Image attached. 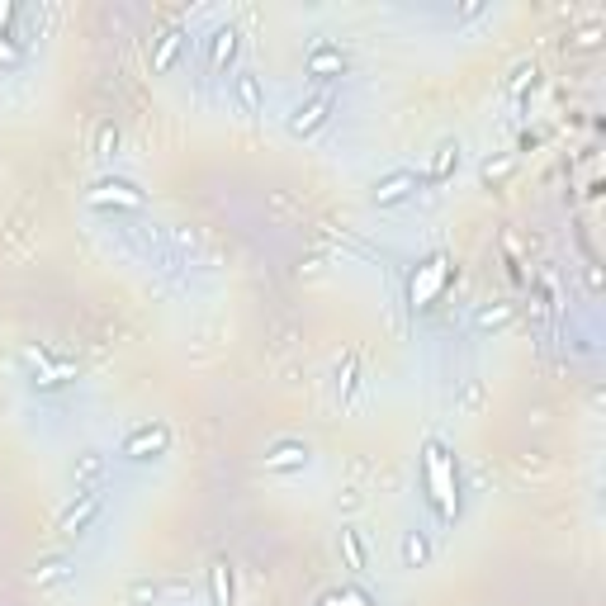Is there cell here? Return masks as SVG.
<instances>
[{"label":"cell","mask_w":606,"mask_h":606,"mask_svg":"<svg viewBox=\"0 0 606 606\" xmlns=\"http://www.w3.org/2000/svg\"><path fill=\"white\" fill-rule=\"evenodd\" d=\"M337 105H341L337 86H318L313 95H308V100H299V105L289 109L285 128L294 133V138H313V133H322V128L332 124V114H337Z\"/></svg>","instance_id":"7a4b0ae2"},{"label":"cell","mask_w":606,"mask_h":606,"mask_svg":"<svg viewBox=\"0 0 606 606\" xmlns=\"http://www.w3.org/2000/svg\"><path fill=\"white\" fill-rule=\"evenodd\" d=\"M308 460H313L308 441H275V446L266 450L270 474H299V469H308Z\"/></svg>","instance_id":"30bf717a"},{"label":"cell","mask_w":606,"mask_h":606,"mask_svg":"<svg viewBox=\"0 0 606 606\" xmlns=\"http://www.w3.org/2000/svg\"><path fill=\"white\" fill-rule=\"evenodd\" d=\"M483 10H488V5H479V0H474V5H464V10H460V15H455V19H479Z\"/></svg>","instance_id":"d4e9b609"},{"label":"cell","mask_w":606,"mask_h":606,"mask_svg":"<svg viewBox=\"0 0 606 606\" xmlns=\"http://www.w3.org/2000/svg\"><path fill=\"white\" fill-rule=\"evenodd\" d=\"M512 318V308L507 303H493V308H479V327L483 332H493V327H502V322Z\"/></svg>","instance_id":"7402d4cb"},{"label":"cell","mask_w":606,"mask_h":606,"mask_svg":"<svg viewBox=\"0 0 606 606\" xmlns=\"http://www.w3.org/2000/svg\"><path fill=\"white\" fill-rule=\"evenodd\" d=\"M398 559H403V569H427V564H431V540H427V531H408V535H403V545H398Z\"/></svg>","instance_id":"9a60e30c"},{"label":"cell","mask_w":606,"mask_h":606,"mask_svg":"<svg viewBox=\"0 0 606 606\" xmlns=\"http://www.w3.org/2000/svg\"><path fill=\"white\" fill-rule=\"evenodd\" d=\"M422 483H427V502L436 507V517L441 521L460 517V469H455L450 446L436 441V436L422 446Z\"/></svg>","instance_id":"6da1fadb"},{"label":"cell","mask_w":606,"mask_h":606,"mask_svg":"<svg viewBox=\"0 0 606 606\" xmlns=\"http://www.w3.org/2000/svg\"><path fill=\"white\" fill-rule=\"evenodd\" d=\"M67 474H72V483L81 488V493H86V488H100V479L109 474V455L105 450H81Z\"/></svg>","instance_id":"4fadbf2b"},{"label":"cell","mask_w":606,"mask_h":606,"mask_svg":"<svg viewBox=\"0 0 606 606\" xmlns=\"http://www.w3.org/2000/svg\"><path fill=\"white\" fill-rule=\"evenodd\" d=\"M166 450H171V427H166V422H143V427H133L124 436L119 455L133 464H152V460H161Z\"/></svg>","instance_id":"3957f363"},{"label":"cell","mask_w":606,"mask_h":606,"mask_svg":"<svg viewBox=\"0 0 606 606\" xmlns=\"http://www.w3.org/2000/svg\"><path fill=\"white\" fill-rule=\"evenodd\" d=\"M417 185H422V176H417L412 166H393L389 176H379L375 185H370V204H379V209L408 204V199L417 195Z\"/></svg>","instance_id":"52a82bcc"},{"label":"cell","mask_w":606,"mask_h":606,"mask_svg":"<svg viewBox=\"0 0 606 606\" xmlns=\"http://www.w3.org/2000/svg\"><path fill=\"white\" fill-rule=\"evenodd\" d=\"M346 53H341V43H327V38H318L313 48H308V57H303V72L313 76L318 86H337L341 76H346Z\"/></svg>","instance_id":"8992f818"},{"label":"cell","mask_w":606,"mask_h":606,"mask_svg":"<svg viewBox=\"0 0 606 606\" xmlns=\"http://www.w3.org/2000/svg\"><path fill=\"white\" fill-rule=\"evenodd\" d=\"M119 143H124V133H119V124H114V119H105V124L95 128V157H100V161L119 157Z\"/></svg>","instance_id":"ac0fdd59"},{"label":"cell","mask_w":606,"mask_h":606,"mask_svg":"<svg viewBox=\"0 0 606 606\" xmlns=\"http://www.w3.org/2000/svg\"><path fill=\"white\" fill-rule=\"evenodd\" d=\"M341 554H346V564L356 573L370 569V554H365V540H360L356 526H341Z\"/></svg>","instance_id":"2e32d148"},{"label":"cell","mask_w":606,"mask_h":606,"mask_svg":"<svg viewBox=\"0 0 606 606\" xmlns=\"http://www.w3.org/2000/svg\"><path fill=\"white\" fill-rule=\"evenodd\" d=\"M204 43H209V72H228L237 48H242V29H237V24H218Z\"/></svg>","instance_id":"8fae6325"},{"label":"cell","mask_w":606,"mask_h":606,"mask_svg":"<svg viewBox=\"0 0 606 606\" xmlns=\"http://www.w3.org/2000/svg\"><path fill=\"white\" fill-rule=\"evenodd\" d=\"M86 199L95 204V209H128V214H143V209H147V195L133 185V180H124V176L95 180Z\"/></svg>","instance_id":"277c9868"},{"label":"cell","mask_w":606,"mask_h":606,"mask_svg":"<svg viewBox=\"0 0 606 606\" xmlns=\"http://www.w3.org/2000/svg\"><path fill=\"white\" fill-rule=\"evenodd\" d=\"M232 105H237V114H247V119L266 114V86H261V76L251 72V67H242V72L232 76Z\"/></svg>","instance_id":"ba28073f"},{"label":"cell","mask_w":606,"mask_h":606,"mask_svg":"<svg viewBox=\"0 0 606 606\" xmlns=\"http://www.w3.org/2000/svg\"><path fill=\"white\" fill-rule=\"evenodd\" d=\"M128 602L133 606H157L161 602V583H152V578H133V583H128Z\"/></svg>","instance_id":"ffe728a7"},{"label":"cell","mask_w":606,"mask_h":606,"mask_svg":"<svg viewBox=\"0 0 606 606\" xmlns=\"http://www.w3.org/2000/svg\"><path fill=\"white\" fill-rule=\"evenodd\" d=\"M100 512H105V493H100V488L76 493V502L62 512V521H57V535H62V540H81V535L100 521Z\"/></svg>","instance_id":"5b68a950"},{"label":"cell","mask_w":606,"mask_h":606,"mask_svg":"<svg viewBox=\"0 0 606 606\" xmlns=\"http://www.w3.org/2000/svg\"><path fill=\"white\" fill-rule=\"evenodd\" d=\"M507 171H512V157H502V161H483V185H498V180H507Z\"/></svg>","instance_id":"603a6c76"},{"label":"cell","mask_w":606,"mask_h":606,"mask_svg":"<svg viewBox=\"0 0 606 606\" xmlns=\"http://www.w3.org/2000/svg\"><path fill=\"white\" fill-rule=\"evenodd\" d=\"M204 588H209V606H232V602H237V573H232L228 554H218L214 564L204 569Z\"/></svg>","instance_id":"9c48e42d"},{"label":"cell","mask_w":606,"mask_h":606,"mask_svg":"<svg viewBox=\"0 0 606 606\" xmlns=\"http://www.w3.org/2000/svg\"><path fill=\"white\" fill-rule=\"evenodd\" d=\"M460 138H441L436 143V152H431V166L422 171V185H446L455 171H460Z\"/></svg>","instance_id":"7c38bea8"},{"label":"cell","mask_w":606,"mask_h":606,"mask_svg":"<svg viewBox=\"0 0 606 606\" xmlns=\"http://www.w3.org/2000/svg\"><path fill=\"white\" fill-rule=\"evenodd\" d=\"M67 573H72V559H67V554H53V559H43V564H38L29 578H34L38 588H53V583H62V578H67Z\"/></svg>","instance_id":"e0dca14e"},{"label":"cell","mask_w":606,"mask_h":606,"mask_svg":"<svg viewBox=\"0 0 606 606\" xmlns=\"http://www.w3.org/2000/svg\"><path fill=\"white\" fill-rule=\"evenodd\" d=\"M180 48H185V24H171V29H161L157 48H152V72H157V76L171 72V67H176V57H180Z\"/></svg>","instance_id":"5bb4252c"},{"label":"cell","mask_w":606,"mask_h":606,"mask_svg":"<svg viewBox=\"0 0 606 606\" xmlns=\"http://www.w3.org/2000/svg\"><path fill=\"white\" fill-rule=\"evenodd\" d=\"M535 147H540V138H535V133H521V138H517V152H535Z\"/></svg>","instance_id":"cb8c5ba5"},{"label":"cell","mask_w":606,"mask_h":606,"mask_svg":"<svg viewBox=\"0 0 606 606\" xmlns=\"http://www.w3.org/2000/svg\"><path fill=\"white\" fill-rule=\"evenodd\" d=\"M356 370H360V360H356V356H346V360L337 365V389H341V398H346V403L356 398V384H360Z\"/></svg>","instance_id":"44dd1931"},{"label":"cell","mask_w":606,"mask_h":606,"mask_svg":"<svg viewBox=\"0 0 606 606\" xmlns=\"http://www.w3.org/2000/svg\"><path fill=\"white\" fill-rule=\"evenodd\" d=\"M535 81H540L535 62H521L517 72H512V81H507V95H512V100H526V90H535Z\"/></svg>","instance_id":"d6986e66"}]
</instances>
